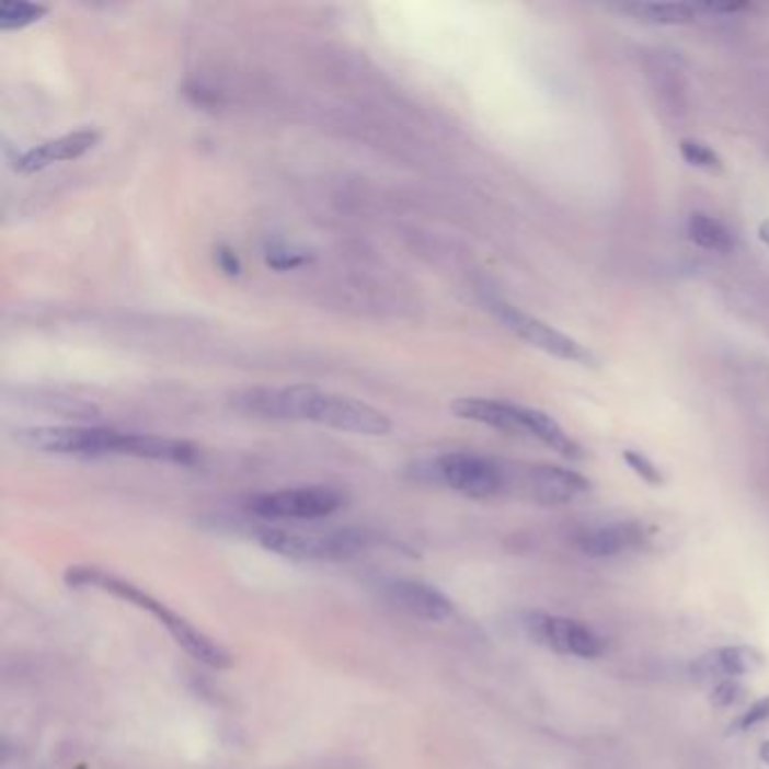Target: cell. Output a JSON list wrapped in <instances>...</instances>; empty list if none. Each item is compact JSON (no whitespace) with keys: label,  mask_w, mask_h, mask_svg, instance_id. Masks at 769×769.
I'll return each instance as SVG.
<instances>
[{"label":"cell","mask_w":769,"mask_h":769,"mask_svg":"<svg viewBox=\"0 0 769 769\" xmlns=\"http://www.w3.org/2000/svg\"><path fill=\"white\" fill-rule=\"evenodd\" d=\"M215 264H217L219 272H221L223 276H228V278H238V276L242 274V260H240V255H238L233 249H230V246H226V244H221V246L215 249Z\"/></svg>","instance_id":"cell-23"},{"label":"cell","mask_w":769,"mask_h":769,"mask_svg":"<svg viewBox=\"0 0 769 769\" xmlns=\"http://www.w3.org/2000/svg\"><path fill=\"white\" fill-rule=\"evenodd\" d=\"M383 596L395 609L417 621L445 623L454 617V602L427 583L391 581L383 585Z\"/></svg>","instance_id":"cell-10"},{"label":"cell","mask_w":769,"mask_h":769,"mask_svg":"<svg viewBox=\"0 0 769 769\" xmlns=\"http://www.w3.org/2000/svg\"><path fill=\"white\" fill-rule=\"evenodd\" d=\"M432 472L443 485L470 498H490L506 485V474L494 460L468 451L438 456Z\"/></svg>","instance_id":"cell-8"},{"label":"cell","mask_w":769,"mask_h":769,"mask_svg":"<svg viewBox=\"0 0 769 769\" xmlns=\"http://www.w3.org/2000/svg\"><path fill=\"white\" fill-rule=\"evenodd\" d=\"M257 540L266 551L291 560H341L359 553L366 547V535L357 530L305 532L285 528H262Z\"/></svg>","instance_id":"cell-5"},{"label":"cell","mask_w":769,"mask_h":769,"mask_svg":"<svg viewBox=\"0 0 769 769\" xmlns=\"http://www.w3.org/2000/svg\"><path fill=\"white\" fill-rule=\"evenodd\" d=\"M236 406L249 415L312 422V425L357 436H387L393 429L391 417L379 409L348 395L310 387V383L249 389L236 398Z\"/></svg>","instance_id":"cell-1"},{"label":"cell","mask_w":769,"mask_h":769,"mask_svg":"<svg viewBox=\"0 0 769 769\" xmlns=\"http://www.w3.org/2000/svg\"><path fill=\"white\" fill-rule=\"evenodd\" d=\"M758 238H760V242H762V244H767V246H769V221H762V223H760V228H758Z\"/></svg>","instance_id":"cell-25"},{"label":"cell","mask_w":769,"mask_h":769,"mask_svg":"<svg viewBox=\"0 0 769 769\" xmlns=\"http://www.w3.org/2000/svg\"><path fill=\"white\" fill-rule=\"evenodd\" d=\"M102 140L97 129H77L64 134L59 138H50L42 145L27 149L16 159V172L21 174H36L44 172L57 163H68L87 157L91 149H95Z\"/></svg>","instance_id":"cell-11"},{"label":"cell","mask_w":769,"mask_h":769,"mask_svg":"<svg viewBox=\"0 0 769 769\" xmlns=\"http://www.w3.org/2000/svg\"><path fill=\"white\" fill-rule=\"evenodd\" d=\"M769 720V696L760 698L758 702H754L745 713H741L736 718V722L728 726V734H743V732H751L754 726L762 724Z\"/></svg>","instance_id":"cell-21"},{"label":"cell","mask_w":769,"mask_h":769,"mask_svg":"<svg viewBox=\"0 0 769 769\" xmlns=\"http://www.w3.org/2000/svg\"><path fill=\"white\" fill-rule=\"evenodd\" d=\"M16 443L57 456H129L172 466H195L199 460V449L187 440L102 427H30L16 432Z\"/></svg>","instance_id":"cell-2"},{"label":"cell","mask_w":769,"mask_h":769,"mask_svg":"<svg viewBox=\"0 0 769 769\" xmlns=\"http://www.w3.org/2000/svg\"><path fill=\"white\" fill-rule=\"evenodd\" d=\"M743 696H745V688L738 679H724V681L713 686L711 702L720 709H728V707H734L736 702H741Z\"/></svg>","instance_id":"cell-22"},{"label":"cell","mask_w":769,"mask_h":769,"mask_svg":"<svg viewBox=\"0 0 769 769\" xmlns=\"http://www.w3.org/2000/svg\"><path fill=\"white\" fill-rule=\"evenodd\" d=\"M524 628L535 643L558 652V655L596 659L605 652L602 639L581 621L553 617V613L544 611H530L524 621Z\"/></svg>","instance_id":"cell-9"},{"label":"cell","mask_w":769,"mask_h":769,"mask_svg":"<svg viewBox=\"0 0 769 769\" xmlns=\"http://www.w3.org/2000/svg\"><path fill=\"white\" fill-rule=\"evenodd\" d=\"M451 411L460 420L479 422V425L498 429L513 436H530L555 449L564 458H581V447L575 445L558 422L537 409L519 406L502 400H485V398H460L451 404Z\"/></svg>","instance_id":"cell-4"},{"label":"cell","mask_w":769,"mask_h":769,"mask_svg":"<svg viewBox=\"0 0 769 769\" xmlns=\"http://www.w3.org/2000/svg\"><path fill=\"white\" fill-rule=\"evenodd\" d=\"M679 151L688 165L693 168H702V170H720L722 168V159L718 157V151H713L709 145L700 142V140H681L679 142Z\"/></svg>","instance_id":"cell-18"},{"label":"cell","mask_w":769,"mask_h":769,"mask_svg":"<svg viewBox=\"0 0 769 769\" xmlns=\"http://www.w3.org/2000/svg\"><path fill=\"white\" fill-rule=\"evenodd\" d=\"M264 262H266V266L276 268V272H291V268L305 266L307 262H310V255L300 249H291L285 244H272L264 253Z\"/></svg>","instance_id":"cell-19"},{"label":"cell","mask_w":769,"mask_h":769,"mask_svg":"<svg viewBox=\"0 0 769 769\" xmlns=\"http://www.w3.org/2000/svg\"><path fill=\"white\" fill-rule=\"evenodd\" d=\"M686 233H688L690 242L698 244L700 249L713 251V253H728L734 249L732 230H728L722 221H718L704 213H693L688 217Z\"/></svg>","instance_id":"cell-15"},{"label":"cell","mask_w":769,"mask_h":769,"mask_svg":"<svg viewBox=\"0 0 769 769\" xmlns=\"http://www.w3.org/2000/svg\"><path fill=\"white\" fill-rule=\"evenodd\" d=\"M526 485L535 502L544 506H564L592 487L583 474L558 466H532Z\"/></svg>","instance_id":"cell-13"},{"label":"cell","mask_w":769,"mask_h":769,"mask_svg":"<svg viewBox=\"0 0 769 769\" xmlns=\"http://www.w3.org/2000/svg\"><path fill=\"white\" fill-rule=\"evenodd\" d=\"M46 14H48L46 5L23 3V0H5V3L0 5V30L16 32L23 27H30L42 21Z\"/></svg>","instance_id":"cell-17"},{"label":"cell","mask_w":769,"mask_h":769,"mask_svg":"<svg viewBox=\"0 0 769 769\" xmlns=\"http://www.w3.org/2000/svg\"><path fill=\"white\" fill-rule=\"evenodd\" d=\"M343 506V494L328 485H302L274 492H262L249 498V513L276 521H314L336 513Z\"/></svg>","instance_id":"cell-6"},{"label":"cell","mask_w":769,"mask_h":769,"mask_svg":"<svg viewBox=\"0 0 769 769\" xmlns=\"http://www.w3.org/2000/svg\"><path fill=\"white\" fill-rule=\"evenodd\" d=\"M623 458H625V463L630 466V470L636 477H641L645 483H650V485H662L664 483L662 470L655 463H652V460L645 454L628 449V451H623Z\"/></svg>","instance_id":"cell-20"},{"label":"cell","mask_w":769,"mask_h":769,"mask_svg":"<svg viewBox=\"0 0 769 769\" xmlns=\"http://www.w3.org/2000/svg\"><path fill=\"white\" fill-rule=\"evenodd\" d=\"M64 578L72 589H97L120 598L142 611H149L151 617L159 621V625H163L170 632V636L187 652L192 659H197L210 668H228L233 664V659H230L228 652L217 641H213L208 634H204L187 619H183L181 613H176L165 602L153 598L138 585L125 578H118V575L113 573H106L97 566H70Z\"/></svg>","instance_id":"cell-3"},{"label":"cell","mask_w":769,"mask_h":769,"mask_svg":"<svg viewBox=\"0 0 769 769\" xmlns=\"http://www.w3.org/2000/svg\"><path fill=\"white\" fill-rule=\"evenodd\" d=\"M704 8H707V10H713V12H724V14H734V12L747 10L745 3H707Z\"/></svg>","instance_id":"cell-24"},{"label":"cell","mask_w":769,"mask_h":769,"mask_svg":"<svg viewBox=\"0 0 769 769\" xmlns=\"http://www.w3.org/2000/svg\"><path fill=\"white\" fill-rule=\"evenodd\" d=\"M487 305L498 321H502L513 334H517L519 338L530 343L532 348H540L547 355H553V357L564 359V361L581 364V366L596 364L594 353L589 348H585L583 343L562 334L560 330L551 328L549 323H544L540 319L524 314L521 310H517L515 305H510L502 298H490Z\"/></svg>","instance_id":"cell-7"},{"label":"cell","mask_w":769,"mask_h":769,"mask_svg":"<svg viewBox=\"0 0 769 769\" xmlns=\"http://www.w3.org/2000/svg\"><path fill=\"white\" fill-rule=\"evenodd\" d=\"M760 760H762L765 765H769V741H765V743L760 745Z\"/></svg>","instance_id":"cell-26"},{"label":"cell","mask_w":769,"mask_h":769,"mask_svg":"<svg viewBox=\"0 0 769 769\" xmlns=\"http://www.w3.org/2000/svg\"><path fill=\"white\" fill-rule=\"evenodd\" d=\"M621 12L632 14L634 19L652 25H684L696 19V5L688 3H630Z\"/></svg>","instance_id":"cell-16"},{"label":"cell","mask_w":769,"mask_h":769,"mask_svg":"<svg viewBox=\"0 0 769 769\" xmlns=\"http://www.w3.org/2000/svg\"><path fill=\"white\" fill-rule=\"evenodd\" d=\"M765 657L749 645H726L707 652L690 664V677L698 684H720L724 679H741L762 668Z\"/></svg>","instance_id":"cell-12"},{"label":"cell","mask_w":769,"mask_h":769,"mask_svg":"<svg viewBox=\"0 0 769 769\" xmlns=\"http://www.w3.org/2000/svg\"><path fill=\"white\" fill-rule=\"evenodd\" d=\"M645 526L639 521H613L585 530L578 547L589 558H613L643 544Z\"/></svg>","instance_id":"cell-14"}]
</instances>
